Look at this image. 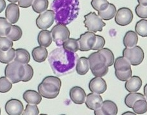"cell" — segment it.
I'll return each mask as SVG.
<instances>
[{
	"mask_svg": "<svg viewBox=\"0 0 147 115\" xmlns=\"http://www.w3.org/2000/svg\"><path fill=\"white\" fill-rule=\"evenodd\" d=\"M100 53H101L106 59V66L107 67H110L114 64V55L110 49L107 48H103L101 50H98Z\"/></svg>",
	"mask_w": 147,
	"mask_h": 115,
	"instance_id": "d590c367",
	"label": "cell"
},
{
	"mask_svg": "<svg viewBox=\"0 0 147 115\" xmlns=\"http://www.w3.org/2000/svg\"><path fill=\"white\" fill-rule=\"evenodd\" d=\"M139 100H146V98L145 96L143 94L140 93H130L125 97V103L128 108H132V106L134 104V103Z\"/></svg>",
	"mask_w": 147,
	"mask_h": 115,
	"instance_id": "484cf974",
	"label": "cell"
},
{
	"mask_svg": "<svg viewBox=\"0 0 147 115\" xmlns=\"http://www.w3.org/2000/svg\"><path fill=\"white\" fill-rule=\"evenodd\" d=\"M61 115H66V114H61Z\"/></svg>",
	"mask_w": 147,
	"mask_h": 115,
	"instance_id": "11a10c76",
	"label": "cell"
},
{
	"mask_svg": "<svg viewBox=\"0 0 147 115\" xmlns=\"http://www.w3.org/2000/svg\"><path fill=\"white\" fill-rule=\"evenodd\" d=\"M13 46V41L7 37H0V50L8 51Z\"/></svg>",
	"mask_w": 147,
	"mask_h": 115,
	"instance_id": "74e56055",
	"label": "cell"
},
{
	"mask_svg": "<svg viewBox=\"0 0 147 115\" xmlns=\"http://www.w3.org/2000/svg\"><path fill=\"white\" fill-rule=\"evenodd\" d=\"M52 36L51 32L47 30H42L40 31L37 36V41L40 46L48 48L52 43Z\"/></svg>",
	"mask_w": 147,
	"mask_h": 115,
	"instance_id": "d6986e66",
	"label": "cell"
},
{
	"mask_svg": "<svg viewBox=\"0 0 147 115\" xmlns=\"http://www.w3.org/2000/svg\"><path fill=\"white\" fill-rule=\"evenodd\" d=\"M62 48L70 52L76 53L78 50H79V44L77 39L69 38L63 43Z\"/></svg>",
	"mask_w": 147,
	"mask_h": 115,
	"instance_id": "f1b7e54d",
	"label": "cell"
},
{
	"mask_svg": "<svg viewBox=\"0 0 147 115\" xmlns=\"http://www.w3.org/2000/svg\"><path fill=\"white\" fill-rule=\"evenodd\" d=\"M144 96H145L146 100H147V84L144 87Z\"/></svg>",
	"mask_w": 147,
	"mask_h": 115,
	"instance_id": "f907efd6",
	"label": "cell"
},
{
	"mask_svg": "<svg viewBox=\"0 0 147 115\" xmlns=\"http://www.w3.org/2000/svg\"><path fill=\"white\" fill-rule=\"evenodd\" d=\"M103 102V100L101 95L91 93L87 95L85 103L89 109L94 111L102 106Z\"/></svg>",
	"mask_w": 147,
	"mask_h": 115,
	"instance_id": "2e32d148",
	"label": "cell"
},
{
	"mask_svg": "<svg viewBox=\"0 0 147 115\" xmlns=\"http://www.w3.org/2000/svg\"><path fill=\"white\" fill-rule=\"evenodd\" d=\"M32 55L35 62L40 63L46 61L48 55V52L46 48L39 46L33 49L32 51Z\"/></svg>",
	"mask_w": 147,
	"mask_h": 115,
	"instance_id": "ffe728a7",
	"label": "cell"
},
{
	"mask_svg": "<svg viewBox=\"0 0 147 115\" xmlns=\"http://www.w3.org/2000/svg\"><path fill=\"white\" fill-rule=\"evenodd\" d=\"M55 21V13L52 10H47L40 14L36 19V25L40 30H46Z\"/></svg>",
	"mask_w": 147,
	"mask_h": 115,
	"instance_id": "9c48e42d",
	"label": "cell"
},
{
	"mask_svg": "<svg viewBox=\"0 0 147 115\" xmlns=\"http://www.w3.org/2000/svg\"><path fill=\"white\" fill-rule=\"evenodd\" d=\"M89 68L91 72L98 70L106 66V59L98 51L92 53L88 57Z\"/></svg>",
	"mask_w": 147,
	"mask_h": 115,
	"instance_id": "8fae6325",
	"label": "cell"
},
{
	"mask_svg": "<svg viewBox=\"0 0 147 115\" xmlns=\"http://www.w3.org/2000/svg\"><path fill=\"white\" fill-rule=\"evenodd\" d=\"M78 59L76 53L70 52L63 48L53 50L49 55L48 61L53 73L63 76L73 72Z\"/></svg>",
	"mask_w": 147,
	"mask_h": 115,
	"instance_id": "6da1fadb",
	"label": "cell"
},
{
	"mask_svg": "<svg viewBox=\"0 0 147 115\" xmlns=\"http://www.w3.org/2000/svg\"><path fill=\"white\" fill-rule=\"evenodd\" d=\"M84 23L89 32H102L103 27L106 25L102 19L95 12H89L84 16Z\"/></svg>",
	"mask_w": 147,
	"mask_h": 115,
	"instance_id": "277c9868",
	"label": "cell"
},
{
	"mask_svg": "<svg viewBox=\"0 0 147 115\" xmlns=\"http://www.w3.org/2000/svg\"><path fill=\"white\" fill-rule=\"evenodd\" d=\"M24 70H25V72H24V76L22 80V82L24 83H26V82H28L31 80L34 76V70L30 65L28 64H24Z\"/></svg>",
	"mask_w": 147,
	"mask_h": 115,
	"instance_id": "ab89813d",
	"label": "cell"
},
{
	"mask_svg": "<svg viewBox=\"0 0 147 115\" xmlns=\"http://www.w3.org/2000/svg\"><path fill=\"white\" fill-rule=\"evenodd\" d=\"M135 12L139 18L144 19V20L147 18V6L138 5L136 7Z\"/></svg>",
	"mask_w": 147,
	"mask_h": 115,
	"instance_id": "7bdbcfd3",
	"label": "cell"
},
{
	"mask_svg": "<svg viewBox=\"0 0 147 115\" xmlns=\"http://www.w3.org/2000/svg\"><path fill=\"white\" fill-rule=\"evenodd\" d=\"M12 84L5 76L0 77V93H5L10 91L12 87Z\"/></svg>",
	"mask_w": 147,
	"mask_h": 115,
	"instance_id": "8d00e7d4",
	"label": "cell"
},
{
	"mask_svg": "<svg viewBox=\"0 0 147 115\" xmlns=\"http://www.w3.org/2000/svg\"><path fill=\"white\" fill-rule=\"evenodd\" d=\"M69 97L73 103L81 105L86 102V93L84 89L80 86L73 87L69 91Z\"/></svg>",
	"mask_w": 147,
	"mask_h": 115,
	"instance_id": "5bb4252c",
	"label": "cell"
},
{
	"mask_svg": "<svg viewBox=\"0 0 147 115\" xmlns=\"http://www.w3.org/2000/svg\"><path fill=\"white\" fill-rule=\"evenodd\" d=\"M40 84L45 91L50 93H59L62 85L61 79L55 76H46Z\"/></svg>",
	"mask_w": 147,
	"mask_h": 115,
	"instance_id": "52a82bcc",
	"label": "cell"
},
{
	"mask_svg": "<svg viewBox=\"0 0 147 115\" xmlns=\"http://www.w3.org/2000/svg\"><path fill=\"white\" fill-rule=\"evenodd\" d=\"M89 62L88 58L86 57H82L78 58L76 64V71L80 75H84L89 72Z\"/></svg>",
	"mask_w": 147,
	"mask_h": 115,
	"instance_id": "7402d4cb",
	"label": "cell"
},
{
	"mask_svg": "<svg viewBox=\"0 0 147 115\" xmlns=\"http://www.w3.org/2000/svg\"><path fill=\"white\" fill-rule=\"evenodd\" d=\"M96 43H95L94 46L92 47V50L98 51L104 47L105 44V40L102 36L99 35H96Z\"/></svg>",
	"mask_w": 147,
	"mask_h": 115,
	"instance_id": "ee69618b",
	"label": "cell"
},
{
	"mask_svg": "<svg viewBox=\"0 0 147 115\" xmlns=\"http://www.w3.org/2000/svg\"><path fill=\"white\" fill-rule=\"evenodd\" d=\"M122 53L125 58L132 66L140 65L142 63L145 57L143 49L139 46H136L131 48H125Z\"/></svg>",
	"mask_w": 147,
	"mask_h": 115,
	"instance_id": "5b68a950",
	"label": "cell"
},
{
	"mask_svg": "<svg viewBox=\"0 0 147 115\" xmlns=\"http://www.w3.org/2000/svg\"><path fill=\"white\" fill-rule=\"evenodd\" d=\"M34 0H19V6L21 8H28L32 6Z\"/></svg>",
	"mask_w": 147,
	"mask_h": 115,
	"instance_id": "bcb514c9",
	"label": "cell"
},
{
	"mask_svg": "<svg viewBox=\"0 0 147 115\" xmlns=\"http://www.w3.org/2000/svg\"><path fill=\"white\" fill-rule=\"evenodd\" d=\"M23 35L22 30L18 25H12L11 30L7 35V37L12 41H17L20 40Z\"/></svg>",
	"mask_w": 147,
	"mask_h": 115,
	"instance_id": "d6a6232c",
	"label": "cell"
},
{
	"mask_svg": "<svg viewBox=\"0 0 147 115\" xmlns=\"http://www.w3.org/2000/svg\"><path fill=\"white\" fill-rule=\"evenodd\" d=\"M132 75V69H130L129 70L126 71V72H118V71H115V75L116 78L118 80L126 82L127 80L131 77Z\"/></svg>",
	"mask_w": 147,
	"mask_h": 115,
	"instance_id": "f35d334b",
	"label": "cell"
},
{
	"mask_svg": "<svg viewBox=\"0 0 147 115\" xmlns=\"http://www.w3.org/2000/svg\"><path fill=\"white\" fill-rule=\"evenodd\" d=\"M108 72H109V67L105 66L98 70L93 71V72H91L92 73V75L95 76H97V77H102V76L107 75Z\"/></svg>",
	"mask_w": 147,
	"mask_h": 115,
	"instance_id": "f6af8a7d",
	"label": "cell"
},
{
	"mask_svg": "<svg viewBox=\"0 0 147 115\" xmlns=\"http://www.w3.org/2000/svg\"><path fill=\"white\" fill-rule=\"evenodd\" d=\"M101 109L105 115H117L118 112V106L113 101L109 100L103 101Z\"/></svg>",
	"mask_w": 147,
	"mask_h": 115,
	"instance_id": "603a6c76",
	"label": "cell"
},
{
	"mask_svg": "<svg viewBox=\"0 0 147 115\" xmlns=\"http://www.w3.org/2000/svg\"><path fill=\"white\" fill-rule=\"evenodd\" d=\"M143 82L138 76H132L129 80L126 81L125 87L127 91L130 93L137 92L142 86Z\"/></svg>",
	"mask_w": 147,
	"mask_h": 115,
	"instance_id": "ac0fdd59",
	"label": "cell"
},
{
	"mask_svg": "<svg viewBox=\"0 0 147 115\" xmlns=\"http://www.w3.org/2000/svg\"><path fill=\"white\" fill-rule=\"evenodd\" d=\"M53 41L57 46H62L63 43L69 38L70 32L66 25L57 24L51 30Z\"/></svg>",
	"mask_w": 147,
	"mask_h": 115,
	"instance_id": "8992f818",
	"label": "cell"
},
{
	"mask_svg": "<svg viewBox=\"0 0 147 115\" xmlns=\"http://www.w3.org/2000/svg\"><path fill=\"white\" fill-rule=\"evenodd\" d=\"M115 71L118 72H126L131 69V64L123 56L118 57L114 62Z\"/></svg>",
	"mask_w": 147,
	"mask_h": 115,
	"instance_id": "d4e9b609",
	"label": "cell"
},
{
	"mask_svg": "<svg viewBox=\"0 0 147 115\" xmlns=\"http://www.w3.org/2000/svg\"><path fill=\"white\" fill-rule=\"evenodd\" d=\"M107 84L104 79L102 77H97L92 78L89 82V89L91 93L101 95L105 93L107 90Z\"/></svg>",
	"mask_w": 147,
	"mask_h": 115,
	"instance_id": "4fadbf2b",
	"label": "cell"
},
{
	"mask_svg": "<svg viewBox=\"0 0 147 115\" xmlns=\"http://www.w3.org/2000/svg\"><path fill=\"white\" fill-rule=\"evenodd\" d=\"M117 10L115 5L113 3H109L107 9L102 12H98V16L102 19V20L109 21L112 20L115 17Z\"/></svg>",
	"mask_w": 147,
	"mask_h": 115,
	"instance_id": "4316f807",
	"label": "cell"
},
{
	"mask_svg": "<svg viewBox=\"0 0 147 115\" xmlns=\"http://www.w3.org/2000/svg\"><path fill=\"white\" fill-rule=\"evenodd\" d=\"M121 115H137L135 113H133V112L131 111H127V112H125Z\"/></svg>",
	"mask_w": 147,
	"mask_h": 115,
	"instance_id": "681fc988",
	"label": "cell"
},
{
	"mask_svg": "<svg viewBox=\"0 0 147 115\" xmlns=\"http://www.w3.org/2000/svg\"><path fill=\"white\" fill-rule=\"evenodd\" d=\"M20 16V7L16 3H10L5 10V18L11 24H15L18 21Z\"/></svg>",
	"mask_w": 147,
	"mask_h": 115,
	"instance_id": "9a60e30c",
	"label": "cell"
},
{
	"mask_svg": "<svg viewBox=\"0 0 147 115\" xmlns=\"http://www.w3.org/2000/svg\"><path fill=\"white\" fill-rule=\"evenodd\" d=\"M23 99L28 104L38 105L41 102L42 97L39 92L35 90L28 89L23 93Z\"/></svg>",
	"mask_w": 147,
	"mask_h": 115,
	"instance_id": "e0dca14e",
	"label": "cell"
},
{
	"mask_svg": "<svg viewBox=\"0 0 147 115\" xmlns=\"http://www.w3.org/2000/svg\"><path fill=\"white\" fill-rule=\"evenodd\" d=\"M77 40L79 44V50L81 51H88L92 50L96 43V34L92 32H86L81 34Z\"/></svg>",
	"mask_w": 147,
	"mask_h": 115,
	"instance_id": "ba28073f",
	"label": "cell"
},
{
	"mask_svg": "<svg viewBox=\"0 0 147 115\" xmlns=\"http://www.w3.org/2000/svg\"><path fill=\"white\" fill-rule=\"evenodd\" d=\"M6 7V2L5 0H0V13H1Z\"/></svg>",
	"mask_w": 147,
	"mask_h": 115,
	"instance_id": "7dc6e473",
	"label": "cell"
},
{
	"mask_svg": "<svg viewBox=\"0 0 147 115\" xmlns=\"http://www.w3.org/2000/svg\"><path fill=\"white\" fill-rule=\"evenodd\" d=\"M48 5V0H34L32 4V9L35 12L41 14L47 10Z\"/></svg>",
	"mask_w": 147,
	"mask_h": 115,
	"instance_id": "f546056e",
	"label": "cell"
},
{
	"mask_svg": "<svg viewBox=\"0 0 147 115\" xmlns=\"http://www.w3.org/2000/svg\"><path fill=\"white\" fill-rule=\"evenodd\" d=\"M5 109L8 115H21L24 111V106L20 100L12 98L7 101Z\"/></svg>",
	"mask_w": 147,
	"mask_h": 115,
	"instance_id": "7c38bea8",
	"label": "cell"
},
{
	"mask_svg": "<svg viewBox=\"0 0 147 115\" xmlns=\"http://www.w3.org/2000/svg\"><path fill=\"white\" fill-rule=\"evenodd\" d=\"M16 50L14 48H10L8 51L0 50V62L3 64H9L15 58Z\"/></svg>",
	"mask_w": 147,
	"mask_h": 115,
	"instance_id": "83f0119b",
	"label": "cell"
},
{
	"mask_svg": "<svg viewBox=\"0 0 147 115\" xmlns=\"http://www.w3.org/2000/svg\"><path fill=\"white\" fill-rule=\"evenodd\" d=\"M37 89H38V92H39V93L41 95V97L48 98V99H54V98H55L59 94V93H50L47 92L43 89V87H42L41 84H39V86H38Z\"/></svg>",
	"mask_w": 147,
	"mask_h": 115,
	"instance_id": "b9f144b4",
	"label": "cell"
},
{
	"mask_svg": "<svg viewBox=\"0 0 147 115\" xmlns=\"http://www.w3.org/2000/svg\"><path fill=\"white\" fill-rule=\"evenodd\" d=\"M51 8L56 23L67 25L78 17L79 0H53Z\"/></svg>",
	"mask_w": 147,
	"mask_h": 115,
	"instance_id": "7a4b0ae2",
	"label": "cell"
},
{
	"mask_svg": "<svg viewBox=\"0 0 147 115\" xmlns=\"http://www.w3.org/2000/svg\"><path fill=\"white\" fill-rule=\"evenodd\" d=\"M135 30L136 34L143 37H147V20H140L136 24Z\"/></svg>",
	"mask_w": 147,
	"mask_h": 115,
	"instance_id": "836d02e7",
	"label": "cell"
},
{
	"mask_svg": "<svg viewBox=\"0 0 147 115\" xmlns=\"http://www.w3.org/2000/svg\"><path fill=\"white\" fill-rule=\"evenodd\" d=\"M110 3L108 0H92L91 6L98 12H102L107 9Z\"/></svg>",
	"mask_w": 147,
	"mask_h": 115,
	"instance_id": "e575fe53",
	"label": "cell"
},
{
	"mask_svg": "<svg viewBox=\"0 0 147 115\" xmlns=\"http://www.w3.org/2000/svg\"><path fill=\"white\" fill-rule=\"evenodd\" d=\"M7 1L12 3H16L19 1V0H7Z\"/></svg>",
	"mask_w": 147,
	"mask_h": 115,
	"instance_id": "816d5d0a",
	"label": "cell"
},
{
	"mask_svg": "<svg viewBox=\"0 0 147 115\" xmlns=\"http://www.w3.org/2000/svg\"><path fill=\"white\" fill-rule=\"evenodd\" d=\"M134 113L137 114H143L147 112L146 100H139L134 103L132 108Z\"/></svg>",
	"mask_w": 147,
	"mask_h": 115,
	"instance_id": "1f68e13d",
	"label": "cell"
},
{
	"mask_svg": "<svg viewBox=\"0 0 147 115\" xmlns=\"http://www.w3.org/2000/svg\"><path fill=\"white\" fill-rule=\"evenodd\" d=\"M139 5L142 6H147V0H138Z\"/></svg>",
	"mask_w": 147,
	"mask_h": 115,
	"instance_id": "c3c4849f",
	"label": "cell"
},
{
	"mask_svg": "<svg viewBox=\"0 0 147 115\" xmlns=\"http://www.w3.org/2000/svg\"><path fill=\"white\" fill-rule=\"evenodd\" d=\"M133 13L129 8L122 7L117 11L115 16V21L119 26H127L133 20Z\"/></svg>",
	"mask_w": 147,
	"mask_h": 115,
	"instance_id": "30bf717a",
	"label": "cell"
},
{
	"mask_svg": "<svg viewBox=\"0 0 147 115\" xmlns=\"http://www.w3.org/2000/svg\"><path fill=\"white\" fill-rule=\"evenodd\" d=\"M39 115H48V114H40Z\"/></svg>",
	"mask_w": 147,
	"mask_h": 115,
	"instance_id": "f5cc1de1",
	"label": "cell"
},
{
	"mask_svg": "<svg viewBox=\"0 0 147 115\" xmlns=\"http://www.w3.org/2000/svg\"><path fill=\"white\" fill-rule=\"evenodd\" d=\"M24 72V64L14 61L7 64L5 69V75L12 84H17L22 81Z\"/></svg>",
	"mask_w": 147,
	"mask_h": 115,
	"instance_id": "3957f363",
	"label": "cell"
},
{
	"mask_svg": "<svg viewBox=\"0 0 147 115\" xmlns=\"http://www.w3.org/2000/svg\"><path fill=\"white\" fill-rule=\"evenodd\" d=\"M12 28V24L5 18L0 17V37H7Z\"/></svg>",
	"mask_w": 147,
	"mask_h": 115,
	"instance_id": "4dcf8cb0",
	"label": "cell"
},
{
	"mask_svg": "<svg viewBox=\"0 0 147 115\" xmlns=\"http://www.w3.org/2000/svg\"><path fill=\"white\" fill-rule=\"evenodd\" d=\"M138 36L136 32L129 30L125 34L123 37V45L126 48H131L137 45Z\"/></svg>",
	"mask_w": 147,
	"mask_h": 115,
	"instance_id": "44dd1931",
	"label": "cell"
},
{
	"mask_svg": "<svg viewBox=\"0 0 147 115\" xmlns=\"http://www.w3.org/2000/svg\"><path fill=\"white\" fill-rule=\"evenodd\" d=\"M39 110L36 105L27 104L22 115H39Z\"/></svg>",
	"mask_w": 147,
	"mask_h": 115,
	"instance_id": "60d3db41",
	"label": "cell"
},
{
	"mask_svg": "<svg viewBox=\"0 0 147 115\" xmlns=\"http://www.w3.org/2000/svg\"><path fill=\"white\" fill-rule=\"evenodd\" d=\"M14 61L23 64H28L30 61V54L24 48L16 49Z\"/></svg>",
	"mask_w": 147,
	"mask_h": 115,
	"instance_id": "cb8c5ba5",
	"label": "cell"
},
{
	"mask_svg": "<svg viewBox=\"0 0 147 115\" xmlns=\"http://www.w3.org/2000/svg\"><path fill=\"white\" fill-rule=\"evenodd\" d=\"M0 115H1V108H0Z\"/></svg>",
	"mask_w": 147,
	"mask_h": 115,
	"instance_id": "db71d44e",
	"label": "cell"
}]
</instances>
